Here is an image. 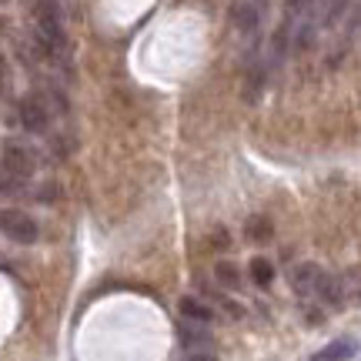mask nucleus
<instances>
[{"label": "nucleus", "mask_w": 361, "mask_h": 361, "mask_svg": "<svg viewBox=\"0 0 361 361\" xmlns=\"http://www.w3.org/2000/svg\"><path fill=\"white\" fill-rule=\"evenodd\" d=\"M34 17H37V37L44 44V51L47 54H57L64 51V17H61V7H57V0H37L34 4Z\"/></svg>", "instance_id": "1"}, {"label": "nucleus", "mask_w": 361, "mask_h": 361, "mask_svg": "<svg viewBox=\"0 0 361 361\" xmlns=\"http://www.w3.org/2000/svg\"><path fill=\"white\" fill-rule=\"evenodd\" d=\"M251 278H255V284H271L274 281V264H271L268 258H255L251 261Z\"/></svg>", "instance_id": "12"}, {"label": "nucleus", "mask_w": 361, "mask_h": 361, "mask_svg": "<svg viewBox=\"0 0 361 361\" xmlns=\"http://www.w3.org/2000/svg\"><path fill=\"white\" fill-rule=\"evenodd\" d=\"M214 278H218V284L221 288H241V271H238V264L234 261H228V258H221V261H214Z\"/></svg>", "instance_id": "8"}, {"label": "nucleus", "mask_w": 361, "mask_h": 361, "mask_svg": "<svg viewBox=\"0 0 361 361\" xmlns=\"http://www.w3.org/2000/svg\"><path fill=\"white\" fill-rule=\"evenodd\" d=\"M314 291L328 301V305H341L345 301V284L338 281V278H331V274H318V281H314Z\"/></svg>", "instance_id": "7"}, {"label": "nucleus", "mask_w": 361, "mask_h": 361, "mask_svg": "<svg viewBox=\"0 0 361 361\" xmlns=\"http://www.w3.org/2000/svg\"><path fill=\"white\" fill-rule=\"evenodd\" d=\"M0 4H4V0H0Z\"/></svg>", "instance_id": "16"}, {"label": "nucleus", "mask_w": 361, "mask_h": 361, "mask_svg": "<svg viewBox=\"0 0 361 361\" xmlns=\"http://www.w3.org/2000/svg\"><path fill=\"white\" fill-rule=\"evenodd\" d=\"M178 308H180V314H184L188 322H201V324H204V322H211V318H214V311L207 308V305H201L197 298H180Z\"/></svg>", "instance_id": "9"}, {"label": "nucleus", "mask_w": 361, "mask_h": 361, "mask_svg": "<svg viewBox=\"0 0 361 361\" xmlns=\"http://www.w3.org/2000/svg\"><path fill=\"white\" fill-rule=\"evenodd\" d=\"M0 231L7 234L11 241H17V245H34L37 241V221L27 218L24 211H13V207H4L0 211Z\"/></svg>", "instance_id": "2"}, {"label": "nucleus", "mask_w": 361, "mask_h": 361, "mask_svg": "<svg viewBox=\"0 0 361 361\" xmlns=\"http://www.w3.org/2000/svg\"><path fill=\"white\" fill-rule=\"evenodd\" d=\"M351 355H355V345L341 338V341H331L328 348L318 351V361H348Z\"/></svg>", "instance_id": "11"}, {"label": "nucleus", "mask_w": 361, "mask_h": 361, "mask_svg": "<svg viewBox=\"0 0 361 361\" xmlns=\"http://www.w3.org/2000/svg\"><path fill=\"white\" fill-rule=\"evenodd\" d=\"M34 168H37V161H34V154H30L27 147H17V144H7V147H4V171H7L11 178L24 180L34 174Z\"/></svg>", "instance_id": "4"}, {"label": "nucleus", "mask_w": 361, "mask_h": 361, "mask_svg": "<svg viewBox=\"0 0 361 361\" xmlns=\"http://www.w3.org/2000/svg\"><path fill=\"white\" fill-rule=\"evenodd\" d=\"M180 341H184V345H201V341H207V335L204 331H194V328H184V331H180Z\"/></svg>", "instance_id": "14"}, {"label": "nucleus", "mask_w": 361, "mask_h": 361, "mask_svg": "<svg viewBox=\"0 0 361 361\" xmlns=\"http://www.w3.org/2000/svg\"><path fill=\"white\" fill-rule=\"evenodd\" d=\"M318 274H322L318 264H298V268L291 271V284H295L298 295H311V291H314V281H318Z\"/></svg>", "instance_id": "6"}, {"label": "nucleus", "mask_w": 361, "mask_h": 361, "mask_svg": "<svg viewBox=\"0 0 361 361\" xmlns=\"http://www.w3.org/2000/svg\"><path fill=\"white\" fill-rule=\"evenodd\" d=\"M245 231H247V238H251L255 245H268L271 238H274V228H271V221H268V218H261V214L247 218Z\"/></svg>", "instance_id": "10"}, {"label": "nucleus", "mask_w": 361, "mask_h": 361, "mask_svg": "<svg viewBox=\"0 0 361 361\" xmlns=\"http://www.w3.org/2000/svg\"><path fill=\"white\" fill-rule=\"evenodd\" d=\"M264 13H268V0H245L231 11V20L241 34H255L264 20Z\"/></svg>", "instance_id": "3"}, {"label": "nucleus", "mask_w": 361, "mask_h": 361, "mask_svg": "<svg viewBox=\"0 0 361 361\" xmlns=\"http://www.w3.org/2000/svg\"><path fill=\"white\" fill-rule=\"evenodd\" d=\"M348 7H355V0H328V4H324V24L341 20V13L348 11Z\"/></svg>", "instance_id": "13"}, {"label": "nucleus", "mask_w": 361, "mask_h": 361, "mask_svg": "<svg viewBox=\"0 0 361 361\" xmlns=\"http://www.w3.org/2000/svg\"><path fill=\"white\" fill-rule=\"evenodd\" d=\"M188 361H218V358H211V355H191Z\"/></svg>", "instance_id": "15"}, {"label": "nucleus", "mask_w": 361, "mask_h": 361, "mask_svg": "<svg viewBox=\"0 0 361 361\" xmlns=\"http://www.w3.org/2000/svg\"><path fill=\"white\" fill-rule=\"evenodd\" d=\"M20 124H24V130H30V134H40V130L47 128V111H44V104L34 101V97H27V101L20 104Z\"/></svg>", "instance_id": "5"}]
</instances>
